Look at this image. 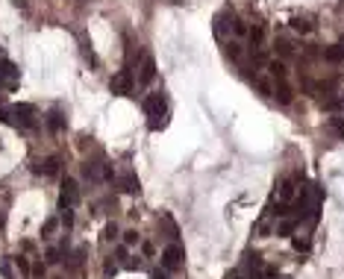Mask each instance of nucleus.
Returning <instances> with one entry per match:
<instances>
[{
	"instance_id": "nucleus-22",
	"label": "nucleus",
	"mask_w": 344,
	"mask_h": 279,
	"mask_svg": "<svg viewBox=\"0 0 344 279\" xmlns=\"http://www.w3.org/2000/svg\"><path fill=\"white\" fill-rule=\"evenodd\" d=\"M138 241H141V238H138L135 229H127V232H124V244H127V247H132V244H138Z\"/></svg>"
},
{
	"instance_id": "nucleus-3",
	"label": "nucleus",
	"mask_w": 344,
	"mask_h": 279,
	"mask_svg": "<svg viewBox=\"0 0 344 279\" xmlns=\"http://www.w3.org/2000/svg\"><path fill=\"white\" fill-rule=\"evenodd\" d=\"M18 79H21V74H18V65L15 62H9L6 56L0 59V88H18Z\"/></svg>"
},
{
	"instance_id": "nucleus-27",
	"label": "nucleus",
	"mask_w": 344,
	"mask_h": 279,
	"mask_svg": "<svg viewBox=\"0 0 344 279\" xmlns=\"http://www.w3.org/2000/svg\"><path fill=\"white\" fill-rule=\"evenodd\" d=\"M124 268L127 271H138L141 268V259H130V262H124Z\"/></svg>"
},
{
	"instance_id": "nucleus-13",
	"label": "nucleus",
	"mask_w": 344,
	"mask_h": 279,
	"mask_svg": "<svg viewBox=\"0 0 344 279\" xmlns=\"http://www.w3.org/2000/svg\"><path fill=\"white\" fill-rule=\"evenodd\" d=\"M268 71H271V76H274L277 82L286 79V65H283V62H268Z\"/></svg>"
},
{
	"instance_id": "nucleus-1",
	"label": "nucleus",
	"mask_w": 344,
	"mask_h": 279,
	"mask_svg": "<svg viewBox=\"0 0 344 279\" xmlns=\"http://www.w3.org/2000/svg\"><path fill=\"white\" fill-rule=\"evenodd\" d=\"M0 121H3L6 127H24V129H32V127H35V106H29V103L3 106V109H0Z\"/></svg>"
},
{
	"instance_id": "nucleus-6",
	"label": "nucleus",
	"mask_w": 344,
	"mask_h": 279,
	"mask_svg": "<svg viewBox=\"0 0 344 279\" xmlns=\"http://www.w3.org/2000/svg\"><path fill=\"white\" fill-rule=\"evenodd\" d=\"M183 265V247L177 244V241H171L165 250H162V268L165 271H177Z\"/></svg>"
},
{
	"instance_id": "nucleus-14",
	"label": "nucleus",
	"mask_w": 344,
	"mask_h": 279,
	"mask_svg": "<svg viewBox=\"0 0 344 279\" xmlns=\"http://www.w3.org/2000/svg\"><path fill=\"white\" fill-rule=\"evenodd\" d=\"M56 229H59V218H47V221L41 224V238H50Z\"/></svg>"
},
{
	"instance_id": "nucleus-2",
	"label": "nucleus",
	"mask_w": 344,
	"mask_h": 279,
	"mask_svg": "<svg viewBox=\"0 0 344 279\" xmlns=\"http://www.w3.org/2000/svg\"><path fill=\"white\" fill-rule=\"evenodd\" d=\"M79 203V185L74 177L62 179V191H59V209H74Z\"/></svg>"
},
{
	"instance_id": "nucleus-4",
	"label": "nucleus",
	"mask_w": 344,
	"mask_h": 279,
	"mask_svg": "<svg viewBox=\"0 0 344 279\" xmlns=\"http://www.w3.org/2000/svg\"><path fill=\"white\" fill-rule=\"evenodd\" d=\"M132 74H130V68H124V71H118L115 76H112V82H109V88H112V94H118V97H127L130 91H132Z\"/></svg>"
},
{
	"instance_id": "nucleus-35",
	"label": "nucleus",
	"mask_w": 344,
	"mask_h": 279,
	"mask_svg": "<svg viewBox=\"0 0 344 279\" xmlns=\"http://www.w3.org/2000/svg\"><path fill=\"white\" fill-rule=\"evenodd\" d=\"M0 59H3V47H0Z\"/></svg>"
},
{
	"instance_id": "nucleus-7",
	"label": "nucleus",
	"mask_w": 344,
	"mask_h": 279,
	"mask_svg": "<svg viewBox=\"0 0 344 279\" xmlns=\"http://www.w3.org/2000/svg\"><path fill=\"white\" fill-rule=\"evenodd\" d=\"M59 165H62V159H59V156H47L44 162L32 165V171H35V174H44V177H53V174L59 171Z\"/></svg>"
},
{
	"instance_id": "nucleus-8",
	"label": "nucleus",
	"mask_w": 344,
	"mask_h": 279,
	"mask_svg": "<svg viewBox=\"0 0 344 279\" xmlns=\"http://www.w3.org/2000/svg\"><path fill=\"white\" fill-rule=\"evenodd\" d=\"M153 76H156V62H153L150 56H144V62H141V68H138V82L147 85V82H153Z\"/></svg>"
},
{
	"instance_id": "nucleus-16",
	"label": "nucleus",
	"mask_w": 344,
	"mask_h": 279,
	"mask_svg": "<svg viewBox=\"0 0 344 279\" xmlns=\"http://www.w3.org/2000/svg\"><path fill=\"white\" fill-rule=\"evenodd\" d=\"M330 129L336 138H344V118H330Z\"/></svg>"
},
{
	"instance_id": "nucleus-30",
	"label": "nucleus",
	"mask_w": 344,
	"mask_h": 279,
	"mask_svg": "<svg viewBox=\"0 0 344 279\" xmlns=\"http://www.w3.org/2000/svg\"><path fill=\"white\" fill-rule=\"evenodd\" d=\"M141 253H144V256H153V253H156V247H153L150 241H144V244H141Z\"/></svg>"
},
{
	"instance_id": "nucleus-18",
	"label": "nucleus",
	"mask_w": 344,
	"mask_h": 279,
	"mask_svg": "<svg viewBox=\"0 0 344 279\" xmlns=\"http://www.w3.org/2000/svg\"><path fill=\"white\" fill-rule=\"evenodd\" d=\"M15 265H18V271H21V274H26V277L32 274V265H29V259H26V256H15Z\"/></svg>"
},
{
	"instance_id": "nucleus-25",
	"label": "nucleus",
	"mask_w": 344,
	"mask_h": 279,
	"mask_svg": "<svg viewBox=\"0 0 344 279\" xmlns=\"http://www.w3.org/2000/svg\"><path fill=\"white\" fill-rule=\"evenodd\" d=\"M0 274H3V279H15V277H12V268H9V259H3V262H0Z\"/></svg>"
},
{
	"instance_id": "nucleus-34",
	"label": "nucleus",
	"mask_w": 344,
	"mask_h": 279,
	"mask_svg": "<svg viewBox=\"0 0 344 279\" xmlns=\"http://www.w3.org/2000/svg\"><path fill=\"white\" fill-rule=\"evenodd\" d=\"M227 279H241V274H230Z\"/></svg>"
},
{
	"instance_id": "nucleus-12",
	"label": "nucleus",
	"mask_w": 344,
	"mask_h": 279,
	"mask_svg": "<svg viewBox=\"0 0 344 279\" xmlns=\"http://www.w3.org/2000/svg\"><path fill=\"white\" fill-rule=\"evenodd\" d=\"M291 197H294V179H283V182H280V200L289 203Z\"/></svg>"
},
{
	"instance_id": "nucleus-32",
	"label": "nucleus",
	"mask_w": 344,
	"mask_h": 279,
	"mask_svg": "<svg viewBox=\"0 0 344 279\" xmlns=\"http://www.w3.org/2000/svg\"><path fill=\"white\" fill-rule=\"evenodd\" d=\"M294 247H297V250H306V247H309V241H300V238H294Z\"/></svg>"
},
{
	"instance_id": "nucleus-19",
	"label": "nucleus",
	"mask_w": 344,
	"mask_h": 279,
	"mask_svg": "<svg viewBox=\"0 0 344 279\" xmlns=\"http://www.w3.org/2000/svg\"><path fill=\"white\" fill-rule=\"evenodd\" d=\"M103 238H106V241H115V238H118V224H115V221H112V224H106Z\"/></svg>"
},
{
	"instance_id": "nucleus-28",
	"label": "nucleus",
	"mask_w": 344,
	"mask_h": 279,
	"mask_svg": "<svg viewBox=\"0 0 344 279\" xmlns=\"http://www.w3.org/2000/svg\"><path fill=\"white\" fill-rule=\"evenodd\" d=\"M103 271H106V277H115V274H118V265H115V262H106Z\"/></svg>"
},
{
	"instance_id": "nucleus-5",
	"label": "nucleus",
	"mask_w": 344,
	"mask_h": 279,
	"mask_svg": "<svg viewBox=\"0 0 344 279\" xmlns=\"http://www.w3.org/2000/svg\"><path fill=\"white\" fill-rule=\"evenodd\" d=\"M144 112H147L150 118H162V115H168V100H165V94H162V91L147 94V100H144Z\"/></svg>"
},
{
	"instance_id": "nucleus-10",
	"label": "nucleus",
	"mask_w": 344,
	"mask_h": 279,
	"mask_svg": "<svg viewBox=\"0 0 344 279\" xmlns=\"http://www.w3.org/2000/svg\"><path fill=\"white\" fill-rule=\"evenodd\" d=\"M44 124H47V129H50V132H62V129H65V115H62L59 109H53V112L47 115V121H44Z\"/></svg>"
},
{
	"instance_id": "nucleus-17",
	"label": "nucleus",
	"mask_w": 344,
	"mask_h": 279,
	"mask_svg": "<svg viewBox=\"0 0 344 279\" xmlns=\"http://www.w3.org/2000/svg\"><path fill=\"white\" fill-rule=\"evenodd\" d=\"M59 256H62V250H59V247H50V250L44 253V262H47V265H59V262H62Z\"/></svg>"
},
{
	"instance_id": "nucleus-33",
	"label": "nucleus",
	"mask_w": 344,
	"mask_h": 279,
	"mask_svg": "<svg viewBox=\"0 0 344 279\" xmlns=\"http://www.w3.org/2000/svg\"><path fill=\"white\" fill-rule=\"evenodd\" d=\"M3 224H6V215H3V212H0V229H3Z\"/></svg>"
},
{
	"instance_id": "nucleus-20",
	"label": "nucleus",
	"mask_w": 344,
	"mask_h": 279,
	"mask_svg": "<svg viewBox=\"0 0 344 279\" xmlns=\"http://www.w3.org/2000/svg\"><path fill=\"white\" fill-rule=\"evenodd\" d=\"M291 29H294V32H309V29H312V24H306V21L294 18V21H291Z\"/></svg>"
},
{
	"instance_id": "nucleus-31",
	"label": "nucleus",
	"mask_w": 344,
	"mask_h": 279,
	"mask_svg": "<svg viewBox=\"0 0 344 279\" xmlns=\"http://www.w3.org/2000/svg\"><path fill=\"white\" fill-rule=\"evenodd\" d=\"M29 277H44V265H41V262L32 265V274H29Z\"/></svg>"
},
{
	"instance_id": "nucleus-11",
	"label": "nucleus",
	"mask_w": 344,
	"mask_h": 279,
	"mask_svg": "<svg viewBox=\"0 0 344 279\" xmlns=\"http://www.w3.org/2000/svg\"><path fill=\"white\" fill-rule=\"evenodd\" d=\"M324 59H327V62H342L344 59V38L339 41V44H333V47L324 50Z\"/></svg>"
},
{
	"instance_id": "nucleus-26",
	"label": "nucleus",
	"mask_w": 344,
	"mask_h": 279,
	"mask_svg": "<svg viewBox=\"0 0 344 279\" xmlns=\"http://www.w3.org/2000/svg\"><path fill=\"white\" fill-rule=\"evenodd\" d=\"M100 177H103L106 182H112V179H115V171H112V165H103V174H100Z\"/></svg>"
},
{
	"instance_id": "nucleus-21",
	"label": "nucleus",
	"mask_w": 344,
	"mask_h": 279,
	"mask_svg": "<svg viewBox=\"0 0 344 279\" xmlns=\"http://www.w3.org/2000/svg\"><path fill=\"white\" fill-rule=\"evenodd\" d=\"M59 224H65V229H71V227H74V212H71V209H62Z\"/></svg>"
},
{
	"instance_id": "nucleus-29",
	"label": "nucleus",
	"mask_w": 344,
	"mask_h": 279,
	"mask_svg": "<svg viewBox=\"0 0 344 279\" xmlns=\"http://www.w3.org/2000/svg\"><path fill=\"white\" fill-rule=\"evenodd\" d=\"M150 279H168V271L165 268H156V271H150Z\"/></svg>"
},
{
	"instance_id": "nucleus-24",
	"label": "nucleus",
	"mask_w": 344,
	"mask_h": 279,
	"mask_svg": "<svg viewBox=\"0 0 344 279\" xmlns=\"http://www.w3.org/2000/svg\"><path fill=\"white\" fill-rule=\"evenodd\" d=\"M233 32H236V35H244V32H247V26H244V21H241V18H236V21H233Z\"/></svg>"
},
{
	"instance_id": "nucleus-15",
	"label": "nucleus",
	"mask_w": 344,
	"mask_h": 279,
	"mask_svg": "<svg viewBox=\"0 0 344 279\" xmlns=\"http://www.w3.org/2000/svg\"><path fill=\"white\" fill-rule=\"evenodd\" d=\"M294 229H297V221H291V218H286V221H283V224L277 227V235H291Z\"/></svg>"
},
{
	"instance_id": "nucleus-23",
	"label": "nucleus",
	"mask_w": 344,
	"mask_h": 279,
	"mask_svg": "<svg viewBox=\"0 0 344 279\" xmlns=\"http://www.w3.org/2000/svg\"><path fill=\"white\" fill-rule=\"evenodd\" d=\"M277 50H280V56H289V53H291V41H286V38H277Z\"/></svg>"
},
{
	"instance_id": "nucleus-9",
	"label": "nucleus",
	"mask_w": 344,
	"mask_h": 279,
	"mask_svg": "<svg viewBox=\"0 0 344 279\" xmlns=\"http://www.w3.org/2000/svg\"><path fill=\"white\" fill-rule=\"evenodd\" d=\"M118 185H121V191H127V194H138L141 191V182H138V177L130 171V174H124L121 179H118Z\"/></svg>"
}]
</instances>
